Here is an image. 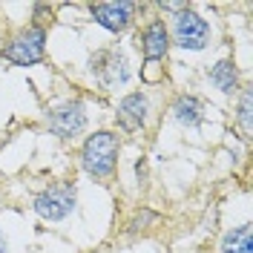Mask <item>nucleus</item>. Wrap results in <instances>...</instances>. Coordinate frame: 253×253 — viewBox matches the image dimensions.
Instances as JSON below:
<instances>
[{
    "label": "nucleus",
    "mask_w": 253,
    "mask_h": 253,
    "mask_svg": "<svg viewBox=\"0 0 253 253\" xmlns=\"http://www.w3.org/2000/svg\"><path fill=\"white\" fill-rule=\"evenodd\" d=\"M170 112L181 126H202V121H205V104L196 95H178Z\"/></svg>",
    "instance_id": "9d476101"
},
{
    "label": "nucleus",
    "mask_w": 253,
    "mask_h": 253,
    "mask_svg": "<svg viewBox=\"0 0 253 253\" xmlns=\"http://www.w3.org/2000/svg\"><path fill=\"white\" fill-rule=\"evenodd\" d=\"M0 253H9V248H6V239H3V230H0Z\"/></svg>",
    "instance_id": "dca6fc26"
},
{
    "label": "nucleus",
    "mask_w": 253,
    "mask_h": 253,
    "mask_svg": "<svg viewBox=\"0 0 253 253\" xmlns=\"http://www.w3.org/2000/svg\"><path fill=\"white\" fill-rule=\"evenodd\" d=\"M46 126L49 132H55L58 138L69 141V138H78L81 132L86 129V110L81 101H66L61 107L46 112Z\"/></svg>",
    "instance_id": "423d86ee"
},
{
    "label": "nucleus",
    "mask_w": 253,
    "mask_h": 253,
    "mask_svg": "<svg viewBox=\"0 0 253 253\" xmlns=\"http://www.w3.org/2000/svg\"><path fill=\"white\" fill-rule=\"evenodd\" d=\"M141 52H144V63L156 66L158 61L167 58L170 52V32L164 26V20H150L141 32Z\"/></svg>",
    "instance_id": "1a4fd4ad"
},
{
    "label": "nucleus",
    "mask_w": 253,
    "mask_h": 253,
    "mask_svg": "<svg viewBox=\"0 0 253 253\" xmlns=\"http://www.w3.org/2000/svg\"><path fill=\"white\" fill-rule=\"evenodd\" d=\"M135 173H138V184H144V178H147V164H144V161L135 164Z\"/></svg>",
    "instance_id": "2eb2a0df"
},
{
    "label": "nucleus",
    "mask_w": 253,
    "mask_h": 253,
    "mask_svg": "<svg viewBox=\"0 0 253 253\" xmlns=\"http://www.w3.org/2000/svg\"><path fill=\"white\" fill-rule=\"evenodd\" d=\"M251 86H245V92H242V101H239V110H236V121L242 126V138H251Z\"/></svg>",
    "instance_id": "ddd939ff"
},
{
    "label": "nucleus",
    "mask_w": 253,
    "mask_h": 253,
    "mask_svg": "<svg viewBox=\"0 0 253 253\" xmlns=\"http://www.w3.org/2000/svg\"><path fill=\"white\" fill-rule=\"evenodd\" d=\"M173 41L175 46L199 52V49H205L210 43V23L187 6L173 17Z\"/></svg>",
    "instance_id": "39448f33"
},
{
    "label": "nucleus",
    "mask_w": 253,
    "mask_h": 253,
    "mask_svg": "<svg viewBox=\"0 0 253 253\" xmlns=\"http://www.w3.org/2000/svg\"><path fill=\"white\" fill-rule=\"evenodd\" d=\"M118 150H121L118 135L110 132V129H101V132L89 135L84 141V147H81V167L92 178H98V181H110L115 175Z\"/></svg>",
    "instance_id": "f257e3e1"
},
{
    "label": "nucleus",
    "mask_w": 253,
    "mask_h": 253,
    "mask_svg": "<svg viewBox=\"0 0 253 253\" xmlns=\"http://www.w3.org/2000/svg\"><path fill=\"white\" fill-rule=\"evenodd\" d=\"M150 118V101L144 92H129L121 98L118 110H115V121L124 132H138Z\"/></svg>",
    "instance_id": "6e6552de"
},
{
    "label": "nucleus",
    "mask_w": 253,
    "mask_h": 253,
    "mask_svg": "<svg viewBox=\"0 0 253 253\" xmlns=\"http://www.w3.org/2000/svg\"><path fill=\"white\" fill-rule=\"evenodd\" d=\"M75 199H78L75 181H55L35 196V213L46 221H61L75 210Z\"/></svg>",
    "instance_id": "20e7f679"
},
{
    "label": "nucleus",
    "mask_w": 253,
    "mask_h": 253,
    "mask_svg": "<svg viewBox=\"0 0 253 253\" xmlns=\"http://www.w3.org/2000/svg\"><path fill=\"white\" fill-rule=\"evenodd\" d=\"M89 75L104 89L124 86L126 81H129V61H126V55L118 46L98 49V52L89 55Z\"/></svg>",
    "instance_id": "7ed1b4c3"
},
{
    "label": "nucleus",
    "mask_w": 253,
    "mask_h": 253,
    "mask_svg": "<svg viewBox=\"0 0 253 253\" xmlns=\"http://www.w3.org/2000/svg\"><path fill=\"white\" fill-rule=\"evenodd\" d=\"M147 221H156V213H150V210H144V213H138L135 219L129 221V230H138V227H144Z\"/></svg>",
    "instance_id": "4468645a"
},
{
    "label": "nucleus",
    "mask_w": 253,
    "mask_h": 253,
    "mask_svg": "<svg viewBox=\"0 0 253 253\" xmlns=\"http://www.w3.org/2000/svg\"><path fill=\"white\" fill-rule=\"evenodd\" d=\"M135 9H138V3H129V0H121V3H92L89 6L95 23L104 26L107 32H115V35L129 29Z\"/></svg>",
    "instance_id": "0eeeda50"
},
{
    "label": "nucleus",
    "mask_w": 253,
    "mask_h": 253,
    "mask_svg": "<svg viewBox=\"0 0 253 253\" xmlns=\"http://www.w3.org/2000/svg\"><path fill=\"white\" fill-rule=\"evenodd\" d=\"M43 58H46V29L41 23L20 29L3 46V61L15 63V66H35Z\"/></svg>",
    "instance_id": "f03ea898"
},
{
    "label": "nucleus",
    "mask_w": 253,
    "mask_h": 253,
    "mask_svg": "<svg viewBox=\"0 0 253 253\" xmlns=\"http://www.w3.org/2000/svg\"><path fill=\"white\" fill-rule=\"evenodd\" d=\"M210 84H213L216 89H221L224 95H233L239 89V69H236V63L230 61V58L219 61L213 69H210Z\"/></svg>",
    "instance_id": "9b49d317"
},
{
    "label": "nucleus",
    "mask_w": 253,
    "mask_h": 253,
    "mask_svg": "<svg viewBox=\"0 0 253 253\" xmlns=\"http://www.w3.org/2000/svg\"><path fill=\"white\" fill-rule=\"evenodd\" d=\"M221 253H253V230L251 224L233 227L221 239Z\"/></svg>",
    "instance_id": "f8f14e48"
}]
</instances>
